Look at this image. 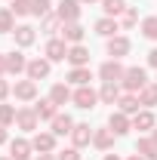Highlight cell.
Returning a JSON list of instances; mask_svg holds the SVG:
<instances>
[{"label": "cell", "instance_id": "1", "mask_svg": "<svg viewBox=\"0 0 157 160\" xmlns=\"http://www.w3.org/2000/svg\"><path fill=\"white\" fill-rule=\"evenodd\" d=\"M148 80H145V71L142 68H129L126 74H123V86L129 89V92H136V89H142Z\"/></svg>", "mask_w": 157, "mask_h": 160}, {"label": "cell", "instance_id": "2", "mask_svg": "<svg viewBox=\"0 0 157 160\" xmlns=\"http://www.w3.org/2000/svg\"><path fill=\"white\" fill-rule=\"evenodd\" d=\"M71 99H74V105H77V108H83V111H89V108H96V92H93V89H89V86H80L77 92H74V96H71Z\"/></svg>", "mask_w": 157, "mask_h": 160}, {"label": "cell", "instance_id": "3", "mask_svg": "<svg viewBox=\"0 0 157 160\" xmlns=\"http://www.w3.org/2000/svg\"><path fill=\"white\" fill-rule=\"evenodd\" d=\"M99 74H102V80H105V83H117V80H123V74H126V71L120 68L117 62H105V65L99 68Z\"/></svg>", "mask_w": 157, "mask_h": 160}, {"label": "cell", "instance_id": "4", "mask_svg": "<svg viewBox=\"0 0 157 160\" xmlns=\"http://www.w3.org/2000/svg\"><path fill=\"white\" fill-rule=\"evenodd\" d=\"M80 16V0H62L59 3V19L62 22H77Z\"/></svg>", "mask_w": 157, "mask_h": 160}, {"label": "cell", "instance_id": "5", "mask_svg": "<svg viewBox=\"0 0 157 160\" xmlns=\"http://www.w3.org/2000/svg\"><path fill=\"white\" fill-rule=\"evenodd\" d=\"M37 111H31V108H22V111H16V123H19L22 129H28V132H31V129H37Z\"/></svg>", "mask_w": 157, "mask_h": 160}, {"label": "cell", "instance_id": "6", "mask_svg": "<svg viewBox=\"0 0 157 160\" xmlns=\"http://www.w3.org/2000/svg\"><path fill=\"white\" fill-rule=\"evenodd\" d=\"M46 59H49V62L68 59V46H65V40H49V43H46Z\"/></svg>", "mask_w": 157, "mask_h": 160}, {"label": "cell", "instance_id": "7", "mask_svg": "<svg viewBox=\"0 0 157 160\" xmlns=\"http://www.w3.org/2000/svg\"><path fill=\"white\" fill-rule=\"evenodd\" d=\"M71 139H74V148H83V145L93 142V129H89L86 123H77V126L71 129Z\"/></svg>", "mask_w": 157, "mask_h": 160}, {"label": "cell", "instance_id": "8", "mask_svg": "<svg viewBox=\"0 0 157 160\" xmlns=\"http://www.w3.org/2000/svg\"><path fill=\"white\" fill-rule=\"evenodd\" d=\"M40 77H49V62L46 59L28 62V80H40Z\"/></svg>", "mask_w": 157, "mask_h": 160}, {"label": "cell", "instance_id": "9", "mask_svg": "<svg viewBox=\"0 0 157 160\" xmlns=\"http://www.w3.org/2000/svg\"><path fill=\"white\" fill-rule=\"evenodd\" d=\"M68 62H71L74 68H83V65L89 62V52H86V46H80V43H74V46L68 49Z\"/></svg>", "mask_w": 157, "mask_h": 160}, {"label": "cell", "instance_id": "10", "mask_svg": "<svg viewBox=\"0 0 157 160\" xmlns=\"http://www.w3.org/2000/svg\"><path fill=\"white\" fill-rule=\"evenodd\" d=\"M13 92H16V99H34V96H37V80H22V83H16V89H13Z\"/></svg>", "mask_w": 157, "mask_h": 160}, {"label": "cell", "instance_id": "11", "mask_svg": "<svg viewBox=\"0 0 157 160\" xmlns=\"http://www.w3.org/2000/svg\"><path fill=\"white\" fill-rule=\"evenodd\" d=\"M126 52H129V40L126 37H111L108 40V56L120 59V56H126Z\"/></svg>", "mask_w": 157, "mask_h": 160}, {"label": "cell", "instance_id": "12", "mask_svg": "<svg viewBox=\"0 0 157 160\" xmlns=\"http://www.w3.org/2000/svg\"><path fill=\"white\" fill-rule=\"evenodd\" d=\"M71 129H74V120L68 117V114H56L53 117V136H65Z\"/></svg>", "mask_w": 157, "mask_h": 160}, {"label": "cell", "instance_id": "13", "mask_svg": "<svg viewBox=\"0 0 157 160\" xmlns=\"http://www.w3.org/2000/svg\"><path fill=\"white\" fill-rule=\"evenodd\" d=\"M108 126H111V132H114V136H123V132H129V120H126V114H123V111L111 114Z\"/></svg>", "mask_w": 157, "mask_h": 160}, {"label": "cell", "instance_id": "14", "mask_svg": "<svg viewBox=\"0 0 157 160\" xmlns=\"http://www.w3.org/2000/svg\"><path fill=\"white\" fill-rule=\"evenodd\" d=\"M9 148H13V154H9L13 160H28V157H31V148H34V145H31V142H25V139H16Z\"/></svg>", "mask_w": 157, "mask_h": 160}, {"label": "cell", "instance_id": "15", "mask_svg": "<svg viewBox=\"0 0 157 160\" xmlns=\"http://www.w3.org/2000/svg\"><path fill=\"white\" fill-rule=\"evenodd\" d=\"M6 71H9V74L28 71V62H25V56H22V52H9V56H6Z\"/></svg>", "mask_w": 157, "mask_h": 160}, {"label": "cell", "instance_id": "16", "mask_svg": "<svg viewBox=\"0 0 157 160\" xmlns=\"http://www.w3.org/2000/svg\"><path fill=\"white\" fill-rule=\"evenodd\" d=\"M31 145H34L37 151H43V154H46V151H53V148H56V136H49V132H37Z\"/></svg>", "mask_w": 157, "mask_h": 160}, {"label": "cell", "instance_id": "17", "mask_svg": "<svg viewBox=\"0 0 157 160\" xmlns=\"http://www.w3.org/2000/svg\"><path fill=\"white\" fill-rule=\"evenodd\" d=\"M117 105H120V111H123V114H136L142 102H139V96H133V92H126V96H120V99H117Z\"/></svg>", "mask_w": 157, "mask_h": 160}, {"label": "cell", "instance_id": "18", "mask_svg": "<svg viewBox=\"0 0 157 160\" xmlns=\"http://www.w3.org/2000/svg\"><path fill=\"white\" fill-rule=\"evenodd\" d=\"M13 34H16V43H19V46H31V43H34V28H31V25H22Z\"/></svg>", "mask_w": 157, "mask_h": 160}, {"label": "cell", "instance_id": "19", "mask_svg": "<svg viewBox=\"0 0 157 160\" xmlns=\"http://www.w3.org/2000/svg\"><path fill=\"white\" fill-rule=\"evenodd\" d=\"M139 102L142 105H157V83H145L139 89Z\"/></svg>", "mask_w": 157, "mask_h": 160}, {"label": "cell", "instance_id": "20", "mask_svg": "<svg viewBox=\"0 0 157 160\" xmlns=\"http://www.w3.org/2000/svg\"><path fill=\"white\" fill-rule=\"evenodd\" d=\"M139 154L145 160H157V145H154V139H139Z\"/></svg>", "mask_w": 157, "mask_h": 160}, {"label": "cell", "instance_id": "21", "mask_svg": "<svg viewBox=\"0 0 157 160\" xmlns=\"http://www.w3.org/2000/svg\"><path fill=\"white\" fill-rule=\"evenodd\" d=\"M49 99L56 102V105H65V102L71 99V89H68V86H65V83H56V86H53V89H49Z\"/></svg>", "mask_w": 157, "mask_h": 160}, {"label": "cell", "instance_id": "22", "mask_svg": "<svg viewBox=\"0 0 157 160\" xmlns=\"http://www.w3.org/2000/svg\"><path fill=\"white\" fill-rule=\"evenodd\" d=\"M93 142H96V148H102V151H108V148L114 145V132H111V129H99L96 136H93Z\"/></svg>", "mask_w": 157, "mask_h": 160}, {"label": "cell", "instance_id": "23", "mask_svg": "<svg viewBox=\"0 0 157 160\" xmlns=\"http://www.w3.org/2000/svg\"><path fill=\"white\" fill-rule=\"evenodd\" d=\"M133 126L136 129H154V114L151 111H139L136 120H133Z\"/></svg>", "mask_w": 157, "mask_h": 160}, {"label": "cell", "instance_id": "24", "mask_svg": "<svg viewBox=\"0 0 157 160\" xmlns=\"http://www.w3.org/2000/svg\"><path fill=\"white\" fill-rule=\"evenodd\" d=\"M62 34H65V40H71V43H80V40H83V28H80L77 22H68Z\"/></svg>", "mask_w": 157, "mask_h": 160}, {"label": "cell", "instance_id": "25", "mask_svg": "<svg viewBox=\"0 0 157 160\" xmlns=\"http://www.w3.org/2000/svg\"><path fill=\"white\" fill-rule=\"evenodd\" d=\"M96 31L102 34V37H111V34L117 31V22L111 19V16H108V19H99V22H96Z\"/></svg>", "mask_w": 157, "mask_h": 160}, {"label": "cell", "instance_id": "26", "mask_svg": "<svg viewBox=\"0 0 157 160\" xmlns=\"http://www.w3.org/2000/svg\"><path fill=\"white\" fill-rule=\"evenodd\" d=\"M99 96H102V102H108V105H114V102L120 99V89H117V83H105Z\"/></svg>", "mask_w": 157, "mask_h": 160}, {"label": "cell", "instance_id": "27", "mask_svg": "<svg viewBox=\"0 0 157 160\" xmlns=\"http://www.w3.org/2000/svg\"><path fill=\"white\" fill-rule=\"evenodd\" d=\"M34 111H37L40 120H53V117H56V102H53V99H49V102H40Z\"/></svg>", "mask_w": 157, "mask_h": 160}, {"label": "cell", "instance_id": "28", "mask_svg": "<svg viewBox=\"0 0 157 160\" xmlns=\"http://www.w3.org/2000/svg\"><path fill=\"white\" fill-rule=\"evenodd\" d=\"M142 34L148 40H157V16H148V19L142 22Z\"/></svg>", "mask_w": 157, "mask_h": 160}, {"label": "cell", "instance_id": "29", "mask_svg": "<svg viewBox=\"0 0 157 160\" xmlns=\"http://www.w3.org/2000/svg\"><path fill=\"white\" fill-rule=\"evenodd\" d=\"M102 3H105V12H108L111 19L120 16V12H126V3H123V0H102Z\"/></svg>", "mask_w": 157, "mask_h": 160}, {"label": "cell", "instance_id": "30", "mask_svg": "<svg viewBox=\"0 0 157 160\" xmlns=\"http://www.w3.org/2000/svg\"><path fill=\"white\" fill-rule=\"evenodd\" d=\"M13 28V9H0V34H9Z\"/></svg>", "mask_w": 157, "mask_h": 160}, {"label": "cell", "instance_id": "31", "mask_svg": "<svg viewBox=\"0 0 157 160\" xmlns=\"http://www.w3.org/2000/svg\"><path fill=\"white\" fill-rule=\"evenodd\" d=\"M71 83L86 86V83H89V71H86V68H74V71H71Z\"/></svg>", "mask_w": 157, "mask_h": 160}, {"label": "cell", "instance_id": "32", "mask_svg": "<svg viewBox=\"0 0 157 160\" xmlns=\"http://www.w3.org/2000/svg\"><path fill=\"white\" fill-rule=\"evenodd\" d=\"M13 120H16V108L0 105V126H6V123H13Z\"/></svg>", "mask_w": 157, "mask_h": 160}, {"label": "cell", "instance_id": "33", "mask_svg": "<svg viewBox=\"0 0 157 160\" xmlns=\"http://www.w3.org/2000/svg\"><path fill=\"white\" fill-rule=\"evenodd\" d=\"M31 3H34V0H13V12H16V16H28V12H31Z\"/></svg>", "mask_w": 157, "mask_h": 160}, {"label": "cell", "instance_id": "34", "mask_svg": "<svg viewBox=\"0 0 157 160\" xmlns=\"http://www.w3.org/2000/svg\"><path fill=\"white\" fill-rule=\"evenodd\" d=\"M31 12L34 16H49V0H34L31 3Z\"/></svg>", "mask_w": 157, "mask_h": 160}, {"label": "cell", "instance_id": "35", "mask_svg": "<svg viewBox=\"0 0 157 160\" xmlns=\"http://www.w3.org/2000/svg\"><path fill=\"white\" fill-rule=\"evenodd\" d=\"M56 160H80V151H77V148H68V151H62Z\"/></svg>", "mask_w": 157, "mask_h": 160}, {"label": "cell", "instance_id": "36", "mask_svg": "<svg viewBox=\"0 0 157 160\" xmlns=\"http://www.w3.org/2000/svg\"><path fill=\"white\" fill-rule=\"evenodd\" d=\"M136 9H129V6H126V12H123V25H126V28H129V25H136Z\"/></svg>", "mask_w": 157, "mask_h": 160}, {"label": "cell", "instance_id": "37", "mask_svg": "<svg viewBox=\"0 0 157 160\" xmlns=\"http://www.w3.org/2000/svg\"><path fill=\"white\" fill-rule=\"evenodd\" d=\"M56 19H59V16H46V22H43V28H46V31H53V28H56Z\"/></svg>", "mask_w": 157, "mask_h": 160}, {"label": "cell", "instance_id": "38", "mask_svg": "<svg viewBox=\"0 0 157 160\" xmlns=\"http://www.w3.org/2000/svg\"><path fill=\"white\" fill-rule=\"evenodd\" d=\"M6 92H9V83H6V80H0V102L6 99Z\"/></svg>", "mask_w": 157, "mask_h": 160}, {"label": "cell", "instance_id": "39", "mask_svg": "<svg viewBox=\"0 0 157 160\" xmlns=\"http://www.w3.org/2000/svg\"><path fill=\"white\" fill-rule=\"evenodd\" d=\"M148 62H151V65L157 68V49H151V52H148Z\"/></svg>", "mask_w": 157, "mask_h": 160}, {"label": "cell", "instance_id": "40", "mask_svg": "<svg viewBox=\"0 0 157 160\" xmlns=\"http://www.w3.org/2000/svg\"><path fill=\"white\" fill-rule=\"evenodd\" d=\"M6 71V56H0V74Z\"/></svg>", "mask_w": 157, "mask_h": 160}, {"label": "cell", "instance_id": "41", "mask_svg": "<svg viewBox=\"0 0 157 160\" xmlns=\"http://www.w3.org/2000/svg\"><path fill=\"white\" fill-rule=\"evenodd\" d=\"M0 142H6V132H3V126H0Z\"/></svg>", "mask_w": 157, "mask_h": 160}, {"label": "cell", "instance_id": "42", "mask_svg": "<svg viewBox=\"0 0 157 160\" xmlns=\"http://www.w3.org/2000/svg\"><path fill=\"white\" fill-rule=\"evenodd\" d=\"M40 160H56V157H49V154H40Z\"/></svg>", "mask_w": 157, "mask_h": 160}, {"label": "cell", "instance_id": "43", "mask_svg": "<svg viewBox=\"0 0 157 160\" xmlns=\"http://www.w3.org/2000/svg\"><path fill=\"white\" fill-rule=\"evenodd\" d=\"M105 160H120V157H117V154H108V157H105Z\"/></svg>", "mask_w": 157, "mask_h": 160}, {"label": "cell", "instance_id": "44", "mask_svg": "<svg viewBox=\"0 0 157 160\" xmlns=\"http://www.w3.org/2000/svg\"><path fill=\"white\" fill-rule=\"evenodd\" d=\"M129 160H145V157H142V154H133V157H129Z\"/></svg>", "mask_w": 157, "mask_h": 160}, {"label": "cell", "instance_id": "45", "mask_svg": "<svg viewBox=\"0 0 157 160\" xmlns=\"http://www.w3.org/2000/svg\"><path fill=\"white\" fill-rule=\"evenodd\" d=\"M154 145H157V129H154Z\"/></svg>", "mask_w": 157, "mask_h": 160}, {"label": "cell", "instance_id": "46", "mask_svg": "<svg viewBox=\"0 0 157 160\" xmlns=\"http://www.w3.org/2000/svg\"><path fill=\"white\" fill-rule=\"evenodd\" d=\"M80 3H93V0H80Z\"/></svg>", "mask_w": 157, "mask_h": 160}, {"label": "cell", "instance_id": "47", "mask_svg": "<svg viewBox=\"0 0 157 160\" xmlns=\"http://www.w3.org/2000/svg\"><path fill=\"white\" fill-rule=\"evenodd\" d=\"M0 160H13V157H0Z\"/></svg>", "mask_w": 157, "mask_h": 160}]
</instances>
